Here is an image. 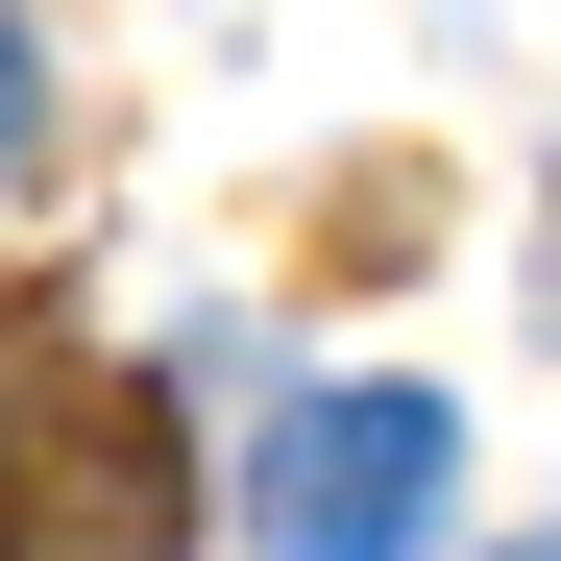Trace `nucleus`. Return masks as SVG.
I'll return each instance as SVG.
<instances>
[{"instance_id":"f257e3e1","label":"nucleus","mask_w":561,"mask_h":561,"mask_svg":"<svg viewBox=\"0 0 561 561\" xmlns=\"http://www.w3.org/2000/svg\"><path fill=\"white\" fill-rule=\"evenodd\" d=\"M196 537V439L147 366H99L73 318H0V561H171Z\"/></svg>"},{"instance_id":"7ed1b4c3","label":"nucleus","mask_w":561,"mask_h":561,"mask_svg":"<svg viewBox=\"0 0 561 561\" xmlns=\"http://www.w3.org/2000/svg\"><path fill=\"white\" fill-rule=\"evenodd\" d=\"M25 123H49V49H25V25H0V171H25Z\"/></svg>"},{"instance_id":"20e7f679","label":"nucleus","mask_w":561,"mask_h":561,"mask_svg":"<svg viewBox=\"0 0 561 561\" xmlns=\"http://www.w3.org/2000/svg\"><path fill=\"white\" fill-rule=\"evenodd\" d=\"M513 561H561V537H513Z\"/></svg>"},{"instance_id":"f03ea898","label":"nucleus","mask_w":561,"mask_h":561,"mask_svg":"<svg viewBox=\"0 0 561 561\" xmlns=\"http://www.w3.org/2000/svg\"><path fill=\"white\" fill-rule=\"evenodd\" d=\"M439 489H463V415L439 391H294L268 463H244V537L268 561H415Z\"/></svg>"}]
</instances>
